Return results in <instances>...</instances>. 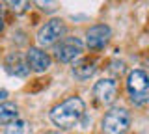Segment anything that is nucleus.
Listing matches in <instances>:
<instances>
[{
  "instance_id": "obj_1",
  "label": "nucleus",
  "mask_w": 149,
  "mask_h": 134,
  "mask_svg": "<svg viewBox=\"0 0 149 134\" xmlns=\"http://www.w3.org/2000/svg\"><path fill=\"white\" fill-rule=\"evenodd\" d=\"M84 112H86V103L78 95H71L50 110V121L62 131H71L80 123Z\"/></svg>"
},
{
  "instance_id": "obj_2",
  "label": "nucleus",
  "mask_w": 149,
  "mask_h": 134,
  "mask_svg": "<svg viewBox=\"0 0 149 134\" xmlns=\"http://www.w3.org/2000/svg\"><path fill=\"white\" fill-rule=\"evenodd\" d=\"M130 112L123 106H114L104 114L101 121V134H127L130 128Z\"/></svg>"
},
{
  "instance_id": "obj_3",
  "label": "nucleus",
  "mask_w": 149,
  "mask_h": 134,
  "mask_svg": "<svg viewBox=\"0 0 149 134\" xmlns=\"http://www.w3.org/2000/svg\"><path fill=\"white\" fill-rule=\"evenodd\" d=\"M127 91L129 99L134 106H143L149 101V78L146 71L132 69L127 75Z\"/></svg>"
},
{
  "instance_id": "obj_4",
  "label": "nucleus",
  "mask_w": 149,
  "mask_h": 134,
  "mask_svg": "<svg viewBox=\"0 0 149 134\" xmlns=\"http://www.w3.org/2000/svg\"><path fill=\"white\" fill-rule=\"evenodd\" d=\"M67 34V28H65L62 19H50L49 22H45L43 26L37 32V43H39V49L45 47H52L56 45L60 39L65 37Z\"/></svg>"
},
{
  "instance_id": "obj_5",
  "label": "nucleus",
  "mask_w": 149,
  "mask_h": 134,
  "mask_svg": "<svg viewBox=\"0 0 149 134\" xmlns=\"http://www.w3.org/2000/svg\"><path fill=\"white\" fill-rule=\"evenodd\" d=\"M82 41L77 37H63L54 45V58L62 63H71L82 54Z\"/></svg>"
},
{
  "instance_id": "obj_6",
  "label": "nucleus",
  "mask_w": 149,
  "mask_h": 134,
  "mask_svg": "<svg viewBox=\"0 0 149 134\" xmlns=\"http://www.w3.org/2000/svg\"><path fill=\"white\" fill-rule=\"evenodd\" d=\"M118 91H119V86L114 78H101L93 86V97L102 106H110L114 103L118 99Z\"/></svg>"
},
{
  "instance_id": "obj_7",
  "label": "nucleus",
  "mask_w": 149,
  "mask_h": 134,
  "mask_svg": "<svg viewBox=\"0 0 149 134\" xmlns=\"http://www.w3.org/2000/svg\"><path fill=\"white\" fill-rule=\"evenodd\" d=\"M112 30L108 24H93L86 30V45L91 50H101L108 45Z\"/></svg>"
},
{
  "instance_id": "obj_8",
  "label": "nucleus",
  "mask_w": 149,
  "mask_h": 134,
  "mask_svg": "<svg viewBox=\"0 0 149 134\" xmlns=\"http://www.w3.org/2000/svg\"><path fill=\"white\" fill-rule=\"evenodd\" d=\"M24 58H26V63L30 67V71H36V73H45L52 65L50 54L45 52V49H39V47H30L26 50Z\"/></svg>"
},
{
  "instance_id": "obj_9",
  "label": "nucleus",
  "mask_w": 149,
  "mask_h": 134,
  "mask_svg": "<svg viewBox=\"0 0 149 134\" xmlns=\"http://www.w3.org/2000/svg\"><path fill=\"white\" fill-rule=\"evenodd\" d=\"M4 67H6V71L9 75H15V76H21V78L30 75V67L26 63V58L21 56L19 52L8 54V58L4 60Z\"/></svg>"
},
{
  "instance_id": "obj_10",
  "label": "nucleus",
  "mask_w": 149,
  "mask_h": 134,
  "mask_svg": "<svg viewBox=\"0 0 149 134\" xmlns=\"http://www.w3.org/2000/svg\"><path fill=\"white\" fill-rule=\"evenodd\" d=\"M17 119H19V106L15 103H9V101L0 103V125L2 127L17 121Z\"/></svg>"
},
{
  "instance_id": "obj_11",
  "label": "nucleus",
  "mask_w": 149,
  "mask_h": 134,
  "mask_svg": "<svg viewBox=\"0 0 149 134\" xmlns=\"http://www.w3.org/2000/svg\"><path fill=\"white\" fill-rule=\"evenodd\" d=\"M97 67H95V62H90V60H82L78 62L77 65L73 67V75L78 78V80H88L95 75Z\"/></svg>"
},
{
  "instance_id": "obj_12",
  "label": "nucleus",
  "mask_w": 149,
  "mask_h": 134,
  "mask_svg": "<svg viewBox=\"0 0 149 134\" xmlns=\"http://www.w3.org/2000/svg\"><path fill=\"white\" fill-rule=\"evenodd\" d=\"M2 134H32V125L24 119H17V121L6 125Z\"/></svg>"
},
{
  "instance_id": "obj_13",
  "label": "nucleus",
  "mask_w": 149,
  "mask_h": 134,
  "mask_svg": "<svg viewBox=\"0 0 149 134\" xmlns=\"http://www.w3.org/2000/svg\"><path fill=\"white\" fill-rule=\"evenodd\" d=\"M6 6L15 13H24L30 10V0H4Z\"/></svg>"
},
{
  "instance_id": "obj_14",
  "label": "nucleus",
  "mask_w": 149,
  "mask_h": 134,
  "mask_svg": "<svg viewBox=\"0 0 149 134\" xmlns=\"http://www.w3.org/2000/svg\"><path fill=\"white\" fill-rule=\"evenodd\" d=\"M34 4L39 8V10L49 11V13H52V11H56L60 8V4L56 2V0H34Z\"/></svg>"
},
{
  "instance_id": "obj_15",
  "label": "nucleus",
  "mask_w": 149,
  "mask_h": 134,
  "mask_svg": "<svg viewBox=\"0 0 149 134\" xmlns=\"http://www.w3.org/2000/svg\"><path fill=\"white\" fill-rule=\"evenodd\" d=\"M6 97H8V91L6 90H0V103H4V101H6Z\"/></svg>"
},
{
  "instance_id": "obj_16",
  "label": "nucleus",
  "mask_w": 149,
  "mask_h": 134,
  "mask_svg": "<svg viewBox=\"0 0 149 134\" xmlns=\"http://www.w3.org/2000/svg\"><path fill=\"white\" fill-rule=\"evenodd\" d=\"M4 30V19H2V11H0V34H2Z\"/></svg>"
},
{
  "instance_id": "obj_17",
  "label": "nucleus",
  "mask_w": 149,
  "mask_h": 134,
  "mask_svg": "<svg viewBox=\"0 0 149 134\" xmlns=\"http://www.w3.org/2000/svg\"><path fill=\"white\" fill-rule=\"evenodd\" d=\"M45 134H60V132H45Z\"/></svg>"
}]
</instances>
